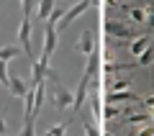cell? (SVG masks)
<instances>
[{"label": "cell", "mask_w": 154, "mask_h": 136, "mask_svg": "<svg viewBox=\"0 0 154 136\" xmlns=\"http://www.w3.org/2000/svg\"><path fill=\"white\" fill-rule=\"evenodd\" d=\"M105 31L113 33L116 39H128V36H131V28L123 26V23H118V21H108V23H105Z\"/></svg>", "instance_id": "cell-8"}, {"label": "cell", "mask_w": 154, "mask_h": 136, "mask_svg": "<svg viewBox=\"0 0 154 136\" xmlns=\"http://www.w3.org/2000/svg\"><path fill=\"white\" fill-rule=\"evenodd\" d=\"M149 13H152V16H149L146 26H149V28H154V5H149Z\"/></svg>", "instance_id": "cell-18"}, {"label": "cell", "mask_w": 154, "mask_h": 136, "mask_svg": "<svg viewBox=\"0 0 154 136\" xmlns=\"http://www.w3.org/2000/svg\"><path fill=\"white\" fill-rule=\"evenodd\" d=\"M126 87H128L126 80H118V82H113V93H121V90H126Z\"/></svg>", "instance_id": "cell-17"}, {"label": "cell", "mask_w": 154, "mask_h": 136, "mask_svg": "<svg viewBox=\"0 0 154 136\" xmlns=\"http://www.w3.org/2000/svg\"><path fill=\"white\" fill-rule=\"evenodd\" d=\"M8 90H11V95H13V98H26V93H28V85L21 80V77L11 75V82H8Z\"/></svg>", "instance_id": "cell-6"}, {"label": "cell", "mask_w": 154, "mask_h": 136, "mask_svg": "<svg viewBox=\"0 0 154 136\" xmlns=\"http://www.w3.org/2000/svg\"><path fill=\"white\" fill-rule=\"evenodd\" d=\"M128 21H131V23H146L149 21V5H134V8H128Z\"/></svg>", "instance_id": "cell-7"}, {"label": "cell", "mask_w": 154, "mask_h": 136, "mask_svg": "<svg viewBox=\"0 0 154 136\" xmlns=\"http://www.w3.org/2000/svg\"><path fill=\"white\" fill-rule=\"evenodd\" d=\"M82 128H85V134H88V136H98V128H95L93 121H82Z\"/></svg>", "instance_id": "cell-16"}, {"label": "cell", "mask_w": 154, "mask_h": 136, "mask_svg": "<svg viewBox=\"0 0 154 136\" xmlns=\"http://www.w3.org/2000/svg\"><path fill=\"white\" fill-rule=\"evenodd\" d=\"M144 105H146V108H154V95H146V98H144Z\"/></svg>", "instance_id": "cell-20"}, {"label": "cell", "mask_w": 154, "mask_h": 136, "mask_svg": "<svg viewBox=\"0 0 154 136\" xmlns=\"http://www.w3.org/2000/svg\"><path fill=\"white\" fill-rule=\"evenodd\" d=\"M152 62H154V49L149 46V49L144 51L141 57H139V67H144V64H152Z\"/></svg>", "instance_id": "cell-12"}, {"label": "cell", "mask_w": 154, "mask_h": 136, "mask_svg": "<svg viewBox=\"0 0 154 136\" xmlns=\"http://www.w3.org/2000/svg\"><path fill=\"white\" fill-rule=\"evenodd\" d=\"M93 3H95V0H80V3H75V5L69 8V11H64V16L59 18V28H67L72 21H75V18H80V16H82V13L88 11V8L93 5Z\"/></svg>", "instance_id": "cell-3"}, {"label": "cell", "mask_w": 154, "mask_h": 136, "mask_svg": "<svg viewBox=\"0 0 154 136\" xmlns=\"http://www.w3.org/2000/svg\"><path fill=\"white\" fill-rule=\"evenodd\" d=\"M18 41H21L23 54L31 62H36L33 59V44H31V16H26V13H23V21H21V26H18Z\"/></svg>", "instance_id": "cell-2"}, {"label": "cell", "mask_w": 154, "mask_h": 136, "mask_svg": "<svg viewBox=\"0 0 154 136\" xmlns=\"http://www.w3.org/2000/svg\"><path fill=\"white\" fill-rule=\"evenodd\" d=\"M136 136H154V128H141L136 131Z\"/></svg>", "instance_id": "cell-19"}, {"label": "cell", "mask_w": 154, "mask_h": 136, "mask_svg": "<svg viewBox=\"0 0 154 136\" xmlns=\"http://www.w3.org/2000/svg\"><path fill=\"white\" fill-rule=\"evenodd\" d=\"M0 136H5V134H0Z\"/></svg>", "instance_id": "cell-24"}, {"label": "cell", "mask_w": 154, "mask_h": 136, "mask_svg": "<svg viewBox=\"0 0 154 136\" xmlns=\"http://www.w3.org/2000/svg\"><path fill=\"white\" fill-rule=\"evenodd\" d=\"M18 54H23V49H18V46H3V49H0V59H5V62L16 59Z\"/></svg>", "instance_id": "cell-10"}, {"label": "cell", "mask_w": 154, "mask_h": 136, "mask_svg": "<svg viewBox=\"0 0 154 136\" xmlns=\"http://www.w3.org/2000/svg\"><path fill=\"white\" fill-rule=\"evenodd\" d=\"M51 80V103L57 105V108H72V103H75V95L67 90L64 85H62L59 80L54 77V72L49 70V75H46Z\"/></svg>", "instance_id": "cell-1"}, {"label": "cell", "mask_w": 154, "mask_h": 136, "mask_svg": "<svg viewBox=\"0 0 154 136\" xmlns=\"http://www.w3.org/2000/svg\"><path fill=\"white\" fill-rule=\"evenodd\" d=\"M51 13H54V0H38V3H36V16H38V21H49Z\"/></svg>", "instance_id": "cell-9"}, {"label": "cell", "mask_w": 154, "mask_h": 136, "mask_svg": "<svg viewBox=\"0 0 154 136\" xmlns=\"http://www.w3.org/2000/svg\"><path fill=\"white\" fill-rule=\"evenodd\" d=\"M77 51H80V54H93L95 51V36H93V31H85L82 36L77 39Z\"/></svg>", "instance_id": "cell-5"}, {"label": "cell", "mask_w": 154, "mask_h": 136, "mask_svg": "<svg viewBox=\"0 0 154 136\" xmlns=\"http://www.w3.org/2000/svg\"><path fill=\"white\" fill-rule=\"evenodd\" d=\"M149 121L154 123V108H149Z\"/></svg>", "instance_id": "cell-22"}, {"label": "cell", "mask_w": 154, "mask_h": 136, "mask_svg": "<svg viewBox=\"0 0 154 136\" xmlns=\"http://www.w3.org/2000/svg\"><path fill=\"white\" fill-rule=\"evenodd\" d=\"M36 3H38V0H21L23 13H26V16H31V13H33V8H36Z\"/></svg>", "instance_id": "cell-14"}, {"label": "cell", "mask_w": 154, "mask_h": 136, "mask_svg": "<svg viewBox=\"0 0 154 136\" xmlns=\"http://www.w3.org/2000/svg\"><path fill=\"white\" fill-rule=\"evenodd\" d=\"M121 3H126V0H121Z\"/></svg>", "instance_id": "cell-23"}, {"label": "cell", "mask_w": 154, "mask_h": 136, "mask_svg": "<svg viewBox=\"0 0 154 136\" xmlns=\"http://www.w3.org/2000/svg\"><path fill=\"white\" fill-rule=\"evenodd\" d=\"M5 128H8V126H5V118L0 116V134H5Z\"/></svg>", "instance_id": "cell-21"}, {"label": "cell", "mask_w": 154, "mask_h": 136, "mask_svg": "<svg viewBox=\"0 0 154 136\" xmlns=\"http://www.w3.org/2000/svg\"><path fill=\"white\" fill-rule=\"evenodd\" d=\"M64 131H67V123H59V126H51L44 136H64Z\"/></svg>", "instance_id": "cell-13"}, {"label": "cell", "mask_w": 154, "mask_h": 136, "mask_svg": "<svg viewBox=\"0 0 154 136\" xmlns=\"http://www.w3.org/2000/svg\"><path fill=\"white\" fill-rule=\"evenodd\" d=\"M149 44H152V39H149L146 33H144V36H136V39H134L131 44H128V54H131V57H136V59H139V57H141L144 51L149 49Z\"/></svg>", "instance_id": "cell-4"}, {"label": "cell", "mask_w": 154, "mask_h": 136, "mask_svg": "<svg viewBox=\"0 0 154 136\" xmlns=\"http://www.w3.org/2000/svg\"><path fill=\"white\" fill-rule=\"evenodd\" d=\"M126 123H131V126H136V123H146V116H139V113H131V116H128V118H126Z\"/></svg>", "instance_id": "cell-15"}, {"label": "cell", "mask_w": 154, "mask_h": 136, "mask_svg": "<svg viewBox=\"0 0 154 136\" xmlns=\"http://www.w3.org/2000/svg\"><path fill=\"white\" fill-rule=\"evenodd\" d=\"M11 82V72H8V62L0 59V85H8Z\"/></svg>", "instance_id": "cell-11"}]
</instances>
